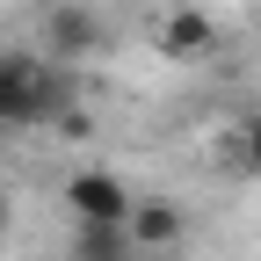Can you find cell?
<instances>
[{
	"mask_svg": "<svg viewBox=\"0 0 261 261\" xmlns=\"http://www.w3.org/2000/svg\"><path fill=\"white\" fill-rule=\"evenodd\" d=\"M73 261H145L130 225H73Z\"/></svg>",
	"mask_w": 261,
	"mask_h": 261,
	"instance_id": "6",
	"label": "cell"
},
{
	"mask_svg": "<svg viewBox=\"0 0 261 261\" xmlns=\"http://www.w3.org/2000/svg\"><path fill=\"white\" fill-rule=\"evenodd\" d=\"M160 51H167V58H181V65L211 58V51H218V22H211L203 8H174L167 22H160Z\"/></svg>",
	"mask_w": 261,
	"mask_h": 261,
	"instance_id": "4",
	"label": "cell"
},
{
	"mask_svg": "<svg viewBox=\"0 0 261 261\" xmlns=\"http://www.w3.org/2000/svg\"><path fill=\"white\" fill-rule=\"evenodd\" d=\"M0 232H8V203H0Z\"/></svg>",
	"mask_w": 261,
	"mask_h": 261,
	"instance_id": "9",
	"label": "cell"
},
{
	"mask_svg": "<svg viewBox=\"0 0 261 261\" xmlns=\"http://www.w3.org/2000/svg\"><path fill=\"white\" fill-rule=\"evenodd\" d=\"M225 160H232L240 174H261V109H247L232 123V145H225Z\"/></svg>",
	"mask_w": 261,
	"mask_h": 261,
	"instance_id": "7",
	"label": "cell"
},
{
	"mask_svg": "<svg viewBox=\"0 0 261 261\" xmlns=\"http://www.w3.org/2000/svg\"><path fill=\"white\" fill-rule=\"evenodd\" d=\"M130 240H138V254H145V261L174 254V247L189 240L181 203H167V196H138V211H130Z\"/></svg>",
	"mask_w": 261,
	"mask_h": 261,
	"instance_id": "3",
	"label": "cell"
},
{
	"mask_svg": "<svg viewBox=\"0 0 261 261\" xmlns=\"http://www.w3.org/2000/svg\"><path fill=\"white\" fill-rule=\"evenodd\" d=\"M160 261H174V254H160Z\"/></svg>",
	"mask_w": 261,
	"mask_h": 261,
	"instance_id": "10",
	"label": "cell"
},
{
	"mask_svg": "<svg viewBox=\"0 0 261 261\" xmlns=\"http://www.w3.org/2000/svg\"><path fill=\"white\" fill-rule=\"evenodd\" d=\"M51 65H65V73H73V58H87L94 44H102V29H94V15L87 8H51Z\"/></svg>",
	"mask_w": 261,
	"mask_h": 261,
	"instance_id": "5",
	"label": "cell"
},
{
	"mask_svg": "<svg viewBox=\"0 0 261 261\" xmlns=\"http://www.w3.org/2000/svg\"><path fill=\"white\" fill-rule=\"evenodd\" d=\"M73 109V73L37 51H0V130H29V123H58Z\"/></svg>",
	"mask_w": 261,
	"mask_h": 261,
	"instance_id": "1",
	"label": "cell"
},
{
	"mask_svg": "<svg viewBox=\"0 0 261 261\" xmlns=\"http://www.w3.org/2000/svg\"><path fill=\"white\" fill-rule=\"evenodd\" d=\"M65 211H73V225H130L138 196H130L109 167H80L65 181Z\"/></svg>",
	"mask_w": 261,
	"mask_h": 261,
	"instance_id": "2",
	"label": "cell"
},
{
	"mask_svg": "<svg viewBox=\"0 0 261 261\" xmlns=\"http://www.w3.org/2000/svg\"><path fill=\"white\" fill-rule=\"evenodd\" d=\"M58 130H65V138H94V109H80V102H73V109L58 116Z\"/></svg>",
	"mask_w": 261,
	"mask_h": 261,
	"instance_id": "8",
	"label": "cell"
}]
</instances>
